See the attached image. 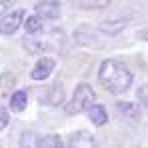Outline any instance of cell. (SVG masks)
<instances>
[{
  "label": "cell",
  "instance_id": "1",
  "mask_svg": "<svg viewBox=\"0 0 148 148\" xmlns=\"http://www.w3.org/2000/svg\"><path fill=\"white\" fill-rule=\"evenodd\" d=\"M98 80L108 92L122 94L132 86V72L128 70L126 64L118 62V60H104L100 64Z\"/></svg>",
  "mask_w": 148,
  "mask_h": 148
},
{
  "label": "cell",
  "instance_id": "2",
  "mask_svg": "<svg viewBox=\"0 0 148 148\" xmlns=\"http://www.w3.org/2000/svg\"><path fill=\"white\" fill-rule=\"evenodd\" d=\"M94 100H96V94L88 84H78L74 90V96L66 104V114H78L82 110H88V106L94 104Z\"/></svg>",
  "mask_w": 148,
  "mask_h": 148
},
{
  "label": "cell",
  "instance_id": "3",
  "mask_svg": "<svg viewBox=\"0 0 148 148\" xmlns=\"http://www.w3.org/2000/svg\"><path fill=\"white\" fill-rule=\"evenodd\" d=\"M24 10H12L10 14L0 18V34H14L16 28L22 24Z\"/></svg>",
  "mask_w": 148,
  "mask_h": 148
},
{
  "label": "cell",
  "instance_id": "4",
  "mask_svg": "<svg viewBox=\"0 0 148 148\" xmlns=\"http://www.w3.org/2000/svg\"><path fill=\"white\" fill-rule=\"evenodd\" d=\"M36 14L40 18H48V20H56L60 16V4L54 2V0H46V2H40L36 4Z\"/></svg>",
  "mask_w": 148,
  "mask_h": 148
},
{
  "label": "cell",
  "instance_id": "5",
  "mask_svg": "<svg viewBox=\"0 0 148 148\" xmlns=\"http://www.w3.org/2000/svg\"><path fill=\"white\" fill-rule=\"evenodd\" d=\"M68 146L72 148H78V146H96V138L90 134V132H86V130H80V132H74L72 136H70V140H68Z\"/></svg>",
  "mask_w": 148,
  "mask_h": 148
},
{
  "label": "cell",
  "instance_id": "6",
  "mask_svg": "<svg viewBox=\"0 0 148 148\" xmlns=\"http://www.w3.org/2000/svg\"><path fill=\"white\" fill-rule=\"evenodd\" d=\"M54 70V60L52 58H40L38 62H36V66H34V70H32V78L34 80H44V78H48V74Z\"/></svg>",
  "mask_w": 148,
  "mask_h": 148
},
{
  "label": "cell",
  "instance_id": "7",
  "mask_svg": "<svg viewBox=\"0 0 148 148\" xmlns=\"http://www.w3.org/2000/svg\"><path fill=\"white\" fill-rule=\"evenodd\" d=\"M88 118L96 126H102V124L108 122V114H106V108L100 106V104H90L88 106Z\"/></svg>",
  "mask_w": 148,
  "mask_h": 148
},
{
  "label": "cell",
  "instance_id": "8",
  "mask_svg": "<svg viewBox=\"0 0 148 148\" xmlns=\"http://www.w3.org/2000/svg\"><path fill=\"white\" fill-rule=\"evenodd\" d=\"M26 102H28V94L24 90H16L12 96H10V106L14 112H22L26 108Z\"/></svg>",
  "mask_w": 148,
  "mask_h": 148
},
{
  "label": "cell",
  "instance_id": "9",
  "mask_svg": "<svg viewBox=\"0 0 148 148\" xmlns=\"http://www.w3.org/2000/svg\"><path fill=\"white\" fill-rule=\"evenodd\" d=\"M74 4L84 10H96V8H106L110 0H74Z\"/></svg>",
  "mask_w": 148,
  "mask_h": 148
},
{
  "label": "cell",
  "instance_id": "10",
  "mask_svg": "<svg viewBox=\"0 0 148 148\" xmlns=\"http://www.w3.org/2000/svg\"><path fill=\"white\" fill-rule=\"evenodd\" d=\"M24 28H26L28 34H38V32L42 30V18H40L38 14H36V16H30V18L26 20Z\"/></svg>",
  "mask_w": 148,
  "mask_h": 148
},
{
  "label": "cell",
  "instance_id": "11",
  "mask_svg": "<svg viewBox=\"0 0 148 148\" xmlns=\"http://www.w3.org/2000/svg\"><path fill=\"white\" fill-rule=\"evenodd\" d=\"M118 110L122 112L124 116H130V118H138V114H140L138 106L132 104V102H118Z\"/></svg>",
  "mask_w": 148,
  "mask_h": 148
},
{
  "label": "cell",
  "instance_id": "12",
  "mask_svg": "<svg viewBox=\"0 0 148 148\" xmlns=\"http://www.w3.org/2000/svg\"><path fill=\"white\" fill-rule=\"evenodd\" d=\"M124 26H126V20H116V22H104V24H100V30L104 32V34H116V32H120Z\"/></svg>",
  "mask_w": 148,
  "mask_h": 148
},
{
  "label": "cell",
  "instance_id": "13",
  "mask_svg": "<svg viewBox=\"0 0 148 148\" xmlns=\"http://www.w3.org/2000/svg\"><path fill=\"white\" fill-rule=\"evenodd\" d=\"M38 146L40 148H60L62 146V140L58 136H46V138H42L38 142Z\"/></svg>",
  "mask_w": 148,
  "mask_h": 148
},
{
  "label": "cell",
  "instance_id": "14",
  "mask_svg": "<svg viewBox=\"0 0 148 148\" xmlns=\"http://www.w3.org/2000/svg\"><path fill=\"white\" fill-rule=\"evenodd\" d=\"M10 122V116H8V112H6V108L4 106H0V130H4L6 126Z\"/></svg>",
  "mask_w": 148,
  "mask_h": 148
},
{
  "label": "cell",
  "instance_id": "15",
  "mask_svg": "<svg viewBox=\"0 0 148 148\" xmlns=\"http://www.w3.org/2000/svg\"><path fill=\"white\" fill-rule=\"evenodd\" d=\"M138 100H140L144 106H148V84H146V86H142V88L138 90Z\"/></svg>",
  "mask_w": 148,
  "mask_h": 148
},
{
  "label": "cell",
  "instance_id": "16",
  "mask_svg": "<svg viewBox=\"0 0 148 148\" xmlns=\"http://www.w3.org/2000/svg\"><path fill=\"white\" fill-rule=\"evenodd\" d=\"M12 2H16V0H0V14H2V12H4Z\"/></svg>",
  "mask_w": 148,
  "mask_h": 148
},
{
  "label": "cell",
  "instance_id": "17",
  "mask_svg": "<svg viewBox=\"0 0 148 148\" xmlns=\"http://www.w3.org/2000/svg\"><path fill=\"white\" fill-rule=\"evenodd\" d=\"M142 38H144V40H148V32H142Z\"/></svg>",
  "mask_w": 148,
  "mask_h": 148
}]
</instances>
